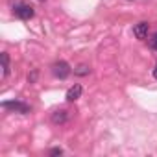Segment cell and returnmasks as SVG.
<instances>
[{
    "label": "cell",
    "instance_id": "6da1fadb",
    "mask_svg": "<svg viewBox=\"0 0 157 157\" xmlns=\"http://www.w3.org/2000/svg\"><path fill=\"white\" fill-rule=\"evenodd\" d=\"M2 107L4 109H10L13 113H21V115H28L32 111V107L28 104L19 102V100H6V102H2Z\"/></svg>",
    "mask_w": 157,
    "mask_h": 157
},
{
    "label": "cell",
    "instance_id": "7a4b0ae2",
    "mask_svg": "<svg viewBox=\"0 0 157 157\" xmlns=\"http://www.w3.org/2000/svg\"><path fill=\"white\" fill-rule=\"evenodd\" d=\"M13 13H15L21 21H30V19H33V15H35L33 8H32L30 4H24V2L13 6Z\"/></svg>",
    "mask_w": 157,
    "mask_h": 157
},
{
    "label": "cell",
    "instance_id": "3957f363",
    "mask_svg": "<svg viewBox=\"0 0 157 157\" xmlns=\"http://www.w3.org/2000/svg\"><path fill=\"white\" fill-rule=\"evenodd\" d=\"M52 74L56 78H59V80H65V78L70 74V65L67 61H57L52 65Z\"/></svg>",
    "mask_w": 157,
    "mask_h": 157
},
{
    "label": "cell",
    "instance_id": "277c9868",
    "mask_svg": "<svg viewBox=\"0 0 157 157\" xmlns=\"http://www.w3.org/2000/svg\"><path fill=\"white\" fill-rule=\"evenodd\" d=\"M82 93H83V87L80 85V83H76V85H72L68 91H67V102H76V100H80L82 98Z\"/></svg>",
    "mask_w": 157,
    "mask_h": 157
},
{
    "label": "cell",
    "instance_id": "5b68a950",
    "mask_svg": "<svg viewBox=\"0 0 157 157\" xmlns=\"http://www.w3.org/2000/svg\"><path fill=\"white\" fill-rule=\"evenodd\" d=\"M148 32H150V24L148 22H139V24L133 26V35L137 39H140V41L148 37Z\"/></svg>",
    "mask_w": 157,
    "mask_h": 157
},
{
    "label": "cell",
    "instance_id": "8992f818",
    "mask_svg": "<svg viewBox=\"0 0 157 157\" xmlns=\"http://www.w3.org/2000/svg\"><path fill=\"white\" fill-rule=\"evenodd\" d=\"M50 118H52L54 124H65V122L68 120V111H67V109H56Z\"/></svg>",
    "mask_w": 157,
    "mask_h": 157
},
{
    "label": "cell",
    "instance_id": "52a82bcc",
    "mask_svg": "<svg viewBox=\"0 0 157 157\" xmlns=\"http://www.w3.org/2000/svg\"><path fill=\"white\" fill-rule=\"evenodd\" d=\"M0 59H2V80H6L8 74H10V56H8V52L0 54Z\"/></svg>",
    "mask_w": 157,
    "mask_h": 157
},
{
    "label": "cell",
    "instance_id": "ba28073f",
    "mask_svg": "<svg viewBox=\"0 0 157 157\" xmlns=\"http://www.w3.org/2000/svg\"><path fill=\"white\" fill-rule=\"evenodd\" d=\"M89 72H91V68H89L87 65H78V67L74 68V74H76V76H87Z\"/></svg>",
    "mask_w": 157,
    "mask_h": 157
},
{
    "label": "cell",
    "instance_id": "9c48e42d",
    "mask_svg": "<svg viewBox=\"0 0 157 157\" xmlns=\"http://www.w3.org/2000/svg\"><path fill=\"white\" fill-rule=\"evenodd\" d=\"M50 155H63V150L61 148H52L50 150Z\"/></svg>",
    "mask_w": 157,
    "mask_h": 157
},
{
    "label": "cell",
    "instance_id": "30bf717a",
    "mask_svg": "<svg viewBox=\"0 0 157 157\" xmlns=\"http://www.w3.org/2000/svg\"><path fill=\"white\" fill-rule=\"evenodd\" d=\"M150 44H151V48H153V50H157V33L150 39Z\"/></svg>",
    "mask_w": 157,
    "mask_h": 157
},
{
    "label": "cell",
    "instance_id": "8fae6325",
    "mask_svg": "<svg viewBox=\"0 0 157 157\" xmlns=\"http://www.w3.org/2000/svg\"><path fill=\"white\" fill-rule=\"evenodd\" d=\"M153 78L157 80V65H155V68H153Z\"/></svg>",
    "mask_w": 157,
    "mask_h": 157
},
{
    "label": "cell",
    "instance_id": "7c38bea8",
    "mask_svg": "<svg viewBox=\"0 0 157 157\" xmlns=\"http://www.w3.org/2000/svg\"><path fill=\"white\" fill-rule=\"evenodd\" d=\"M41 2H43V0H41Z\"/></svg>",
    "mask_w": 157,
    "mask_h": 157
}]
</instances>
